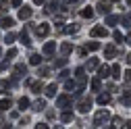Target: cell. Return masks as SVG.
I'll return each mask as SVG.
<instances>
[{"instance_id": "1", "label": "cell", "mask_w": 131, "mask_h": 129, "mask_svg": "<svg viewBox=\"0 0 131 129\" xmlns=\"http://www.w3.org/2000/svg\"><path fill=\"white\" fill-rule=\"evenodd\" d=\"M110 123V112H108V108H100L94 115V127H106Z\"/></svg>"}, {"instance_id": "2", "label": "cell", "mask_w": 131, "mask_h": 129, "mask_svg": "<svg viewBox=\"0 0 131 129\" xmlns=\"http://www.w3.org/2000/svg\"><path fill=\"white\" fill-rule=\"evenodd\" d=\"M75 83H77V92H83L85 85H88V75H85V69L83 67H77L75 69Z\"/></svg>"}, {"instance_id": "3", "label": "cell", "mask_w": 131, "mask_h": 129, "mask_svg": "<svg viewBox=\"0 0 131 129\" xmlns=\"http://www.w3.org/2000/svg\"><path fill=\"white\" fill-rule=\"evenodd\" d=\"M56 108H73V96L71 94H60L56 96Z\"/></svg>"}, {"instance_id": "4", "label": "cell", "mask_w": 131, "mask_h": 129, "mask_svg": "<svg viewBox=\"0 0 131 129\" xmlns=\"http://www.w3.org/2000/svg\"><path fill=\"white\" fill-rule=\"evenodd\" d=\"M27 29H34L38 38H48V34H50V25H48V23H38V25L29 23V27H27Z\"/></svg>"}, {"instance_id": "5", "label": "cell", "mask_w": 131, "mask_h": 129, "mask_svg": "<svg viewBox=\"0 0 131 129\" xmlns=\"http://www.w3.org/2000/svg\"><path fill=\"white\" fill-rule=\"evenodd\" d=\"M90 108H92V98H90V96H83V98L77 96V110L81 112V115L90 112Z\"/></svg>"}, {"instance_id": "6", "label": "cell", "mask_w": 131, "mask_h": 129, "mask_svg": "<svg viewBox=\"0 0 131 129\" xmlns=\"http://www.w3.org/2000/svg\"><path fill=\"white\" fill-rule=\"evenodd\" d=\"M90 36H92V38H106V36H108V31H106L104 25H96V27H92Z\"/></svg>"}, {"instance_id": "7", "label": "cell", "mask_w": 131, "mask_h": 129, "mask_svg": "<svg viewBox=\"0 0 131 129\" xmlns=\"http://www.w3.org/2000/svg\"><path fill=\"white\" fill-rule=\"evenodd\" d=\"M13 75H15V79H19V77L27 75V64H23V62H17V64L13 67Z\"/></svg>"}, {"instance_id": "8", "label": "cell", "mask_w": 131, "mask_h": 129, "mask_svg": "<svg viewBox=\"0 0 131 129\" xmlns=\"http://www.w3.org/2000/svg\"><path fill=\"white\" fill-rule=\"evenodd\" d=\"M31 15H34L31 6H19V19H21V21H29Z\"/></svg>"}, {"instance_id": "9", "label": "cell", "mask_w": 131, "mask_h": 129, "mask_svg": "<svg viewBox=\"0 0 131 129\" xmlns=\"http://www.w3.org/2000/svg\"><path fill=\"white\" fill-rule=\"evenodd\" d=\"M46 4V15H54L58 8H60V2L58 0H50V2H44Z\"/></svg>"}, {"instance_id": "10", "label": "cell", "mask_w": 131, "mask_h": 129, "mask_svg": "<svg viewBox=\"0 0 131 129\" xmlns=\"http://www.w3.org/2000/svg\"><path fill=\"white\" fill-rule=\"evenodd\" d=\"M54 50H56V42H46L44 48H42V54H44V56H52Z\"/></svg>"}, {"instance_id": "11", "label": "cell", "mask_w": 131, "mask_h": 129, "mask_svg": "<svg viewBox=\"0 0 131 129\" xmlns=\"http://www.w3.org/2000/svg\"><path fill=\"white\" fill-rule=\"evenodd\" d=\"M117 54H119V50H117V46H114V44L104 46V56H106V58H114Z\"/></svg>"}, {"instance_id": "12", "label": "cell", "mask_w": 131, "mask_h": 129, "mask_svg": "<svg viewBox=\"0 0 131 129\" xmlns=\"http://www.w3.org/2000/svg\"><path fill=\"white\" fill-rule=\"evenodd\" d=\"M96 10L102 13V15H108V13H110V2H108V0H100L98 6H96Z\"/></svg>"}, {"instance_id": "13", "label": "cell", "mask_w": 131, "mask_h": 129, "mask_svg": "<svg viewBox=\"0 0 131 129\" xmlns=\"http://www.w3.org/2000/svg\"><path fill=\"white\" fill-rule=\"evenodd\" d=\"M31 106V110H36V112H42V110H46V100L44 98H38L34 104H29Z\"/></svg>"}, {"instance_id": "14", "label": "cell", "mask_w": 131, "mask_h": 129, "mask_svg": "<svg viewBox=\"0 0 131 129\" xmlns=\"http://www.w3.org/2000/svg\"><path fill=\"white\" fill-rule=\"evenodd\" d=\"M108 75H110V67H108V64H98V77L106 79Z\"/></svg>"}, {"instance_id": "15", "label": "cell", "mask_w": 131, "mask_h": 129, "mask_svg": "<svg viewBox=\"0 0 131 129\" xmlns=\"http://www.w3.org/2000/svg\"><path fill=\"white\" fill-rule=\"evenodd\" d=\"M13 25H15L13 17H0V27H2V29H10Z\"/></svg>"}, {"instance_id": "16", "label": "cell", "mask_w": 131, "mask_h": 129, "mask_svg": "<svg viewBox=\"0 0 131 129\" xmlns=\"http://www.w3.org/2000/svg\"><path fill=\"white\" fill-rule=\"evenodd\" d=\"M19 40H21V44H23V46H27V48L31 46V38H29V34H27V27L19 34Z\"/></svg>"}, {"instance_id": "17", "label": "cell", "mask_w": 131, "mask_h": 129, "mask_svg": "<svg viewBox=\"0 0 131 129\" xmlns=\"http://www.w3.org/2000/svg\"><path fill=\"white\" fill-rule=\"evenodd\" d=\"M56 92H58V85H56V83H50L48 88H44V94L48 96V98H54Z\"/></svg>"}, {"instance_id": "18", "label": "cell", "mask_w": 131, "mask_h": 129, "mask_svg": "<svg viewBox=\"0 0 131 129\" xmlns=\"http://www.w3.org/2000/svg\"><path fill=\"white\" fill-rule=\"evenodd\" d=\"M94 13H96V10H94L92 6H85V8H81V10H79V15H81L83 19H94Z\"/></svg>"}, {"instance_id": "19", "label": "cell", "mask_w": 131, "mask_h": 129, "mask_svg": "<svg viewBox=\"0 0 131 129\" xmlns=\"http://www.w3.org/2000/svg\"><path fill=\"white\" fill-rule=\"evenodd\" d=\"M98 64H100V60H98V58H90V60L85 62V67H83V69H85V71H96V69H98Z\"/></svg>"}, {"instance_id": "20", "label": "cell", "mask_w": 131, "mask_h": 129, "mask_svg": "<svg viewBox=\"0 0 131 129\" xmlns=\"http://www.w3.org/2000/svg\"><path fill=\"white\" fill-rule=\"evenodd\" d=\"M10 106H13V98H8V96H6L4 100H0V112H6Z\"/></svg>"}, {"instance_id": "21", "label": "cell", "mask_w": 131, "mask_h": 129, "mask_svg": "<svg viewBox=\"0 0 131 129\" xmlns=\"http://www.w3.org/2000/svg\"><path fill=\"white\" fill-rule=\"evenodd\" d=\"M71 52H73V44H71V42H62V44H60V54L67 56V54H71Z\"/></svg>"}, {"instance_id": "22", "label": "cell", "mask_w": 131, "mask_h": 129, "mask_svg": "<svg viewBox=\"0 0 131 129\" xmlns=\"http://www.w3.org/2000/svg\"><path fill=\"white\" fill-rule=\"evenodd\" d=\"M29 88H31V92L38 94V96H40V92H44V83H42V81H31Z\"/></svg>"}, {"instance_id": "23", "label": "cell", "mask_w": 131, "mask_h": 129, "mask_svg": "<svg viewBox=\"0 0 131 129\" xmlns=\"http://www.w3.org/2000/svg\"><path fill=\"white\" fill-rule=\"evenodd\" d=\"M110 94L106 92V94H100V96H98V104H100V106H106V104H110Z\"/></svg>"}, {"instance_id": "24", "label": "cell", "mask_w": 131, "mask_h": 129, "mask_svg": "<svg viewBox=\"0 0 131 129\" xmlns=\"http://www.w3.org/2000/svg\"><path fill=\"white\" fill-rule=\"evenodd\" d=\"M13 85H15V83H13V81H8V79H0V92H2V94H6Z\"/></svg>"}, {"instance_id": "25", "label": "cell", "mask_w": 131, "mask_h": 129, "mask_svg": "<svg viewBox=\"0 0 131 129\" xmlns=\"http://www.w3.org/2000/svg\"><path fill=\"white\" fill-rule=\"evenodd\" d=\"M121 102H123L125 106H131V92H129V90H123V94H121Z\"/></svg>"}, {"instance_id": "26", "label": "cell", "mask_w": 131, "mask_h": 129, "mask_svg": "<svg viewBox=\"0 0 131 129\" xmlns=\"http://www.w3.org/2000/svg\"><path fill=\"white\" fill-rule=\"evenodd\" d=\"M110 75H112V79H121L123 75H121V64H112L110 67Z\"/></svg>"}, {"instance_id": "27", "label": "cell", "mask_w": 131, "mask_h": 129, "mask_svg": "<svg viewBox=\"0 0 131 129\" xmlns=\"http://www.w3.org/2000/svg\"><path fill=\"white\" fill-rule=\"evenodd\" d=\"M77 31H79V25H77V23H71V25H67V27L62 29V34H69V36H73V34H77Z\"/></svg>"}, {"instance_id": "28", "label": "cell", "mask_w": 131, "mask_h": 129, "mask_svg": "<svg viewBox=\"0 0 131 129\" xmlns=\"http://www.w3.org/2000/svg\"><path fill=\"white\" fill-rule=\"evenodd\" d=\"M60 121H62V123H71V121H73V112H71L69 108H64V112L60 115Z\"/></svg>"}, {"instance_id": "29", "label": "cell", "mask_w": 131, "mask_h": 129, "mask_svg": "<svg viewBox=\"0 0 131 129\" xmlns=\"http://www.w3.org/2000/svg\"><path fill=\"white\" fill-rule=\"evenodd\" d=\"M90 85H92V90H94V92H102V81H100V77H94Z\"/></svg>"}, {"instance_id": "30", "label": "cell", "mask_w": 131, "mask_h": 129, "mask_svg": "<svg viewBox=\"0 0 131 129\" xmlns=\"http://www.w3.org/2000/svg\"><path fill=\"white\" fill-rule=\"evenodd\" d=\"M64 90H67V92H75V90H77V83L73 81V79L67 77V79H64Z\"/></svg>"}, {"instance_id": "31", "label": "cell", "mask_w": 131, "mask_h": 129, "mask_svg": "<svg viewBox=\"0 0 131 129\" xmlns=\"http://www.w3.org/2000/svg\"><path fill=\"white\" fill-rule=\"evenodd\" d=\"M29 64H34V67H40V64H42V56L34 52V54L29 56Z\"/></svg>"}, {"instance_id": "32", "label": "cell", "mask_w": 131, "mask_h": 129, "mask_svg": "<svg viewBox=\"0 0 131 129\" xmlns=\"http://www.w3.org/2000/svg\"><path fill=\"white\" fill-rule=\"evenodd\" d=\"M54 67H58V69H62V67H67V56H58V58H54Z\"/></svg>"}, {"instance_id": "33", "label": "cell", "mask_w": 131, "mask_h": 129, "mask_svg": "<svg viewBox=\"0 0 131 129\" xmlns=\"http://www.w3.org/2000/svg\"><path fill=\"white\" fill-rule=\"evenodd\" d=\"M119 21L123 23V27H131V13L123 15V17H119Z\"/></svg>"}, {"instance_id": "34", "label": "cell", "mask_w": 131, "mask_h": 129, "mask_svg": "<svg viewBox=\"0 0 131 129\" xmlns=\"http://www.w3.org/2000/svg\"><path fill=\"white\" fill-rule=\"evenodd\" d=\"M17 104H19V108H21V110H25V108H29V104H31V102H29V98H25V96H21Z\"/></svg>"}, {"instance_id": "35", "label": "cell", "mask_w": 131, "mask_h": 129, "mask_svg": "<svg viewBox=\"0 0 131 129\" xmlns=\"http://www.w3.org/2000/svg\"><path fill=\"white\" fill-rule=\"evenodd\" d=\"M85 50H90V52H96V50H100V42H88Z\"/></svg>"}, {"instance_id": "36", "label": "cell", "mask_w": 131, "mask_h": 129, "mask_svg": "<svg viewBox=\"0 0 131 129\" xmlns=\"http://www.w3.org/2000/svg\"><path fill=\"white\" fill-rule=\"evenodd\" d=\"M119 23V17H117V15H106V25H117Z\"/></svg>"}, {"instance_id": "37", "label": "cell", "mask_w": 131, "mask_h": 129, "mask_svg": "<svg viewBox=\"0 0 131 129\" xmlns=\"http://www.w3.org/2000/svg\"><path fill=\"white\" fill-rule=\"evenodd\" d=\"M50 73H52L50 67H40V69H38V75H40V77H50Z\"/></svg>"}, {"instance_id": "38", "label": "cell", "mask_w": 131, "mask_h": 129, "mask_svg": "<svg viewBox=\"0 0 131 129\" xmlns=\"http://www.w3.org/2000/svg\"><path fill=\"white\" fill-rule=\"evenodd\" d=\"M110 123H112V127H123V119H121V117H114V119H110Z\"/></svg>"}, {"instance_id": "39", "label": "cell", "mask_w": 131, "mask_h": 129, "mask_svg": "<svg viewBox=\"0 0 131 129\" xmlns=\"http://www.w3.org/2000/svg\"><path fill=\"white\" fill-rule=\"evenodd\" d=\"M8 6H10L8 0H0V10H2V13H6V10H8Z\"/></svg>"}, {"instance_id": "40", "label": "cell", "mask_w": 131, "mask_h": 129, "mask_svg": "<svg viewBox=\"0 0 131 129\" xmlns=\"http://www.w3.org/2000/svg\"><path fill=\"white\" fill-rule=\"evenodd\" d=\"M112 38H114V42H117V44H123V34H121V31H114Z\"/></svg>"}, {"instance_id": "41", "label": "cell", "mask_w": 131, "mask_h": 129, "mask_svg": "<svg viewBox=\"0 0 131 129\" xmlns=\"http://www.w3.org/2000/svg\"><path fill=\"white\" fill-rule=\"evenodd\" d=\"M8 64H10V60H8V58H4L2 62H0V73H2V71H6V69H8Z\"/></svg>"}, {"instance_id": "42", "label": "cell", "mask_w": 131, "mask_h": 129, "mask_svg": "<svg viewBox=\"0 0 131 129\" xmlns=\"http://www.w3.org/2000/svg\"><path fill=\"white\" fill-rule=\"evenodd\" d=\"M15 56H17V48H10V50L6 52V58H8V60H13Z\"/></svg>"}, {"instance_id": "43", "label": "cell", "mask_w": 131, "mask_h": 129, "mask_svg": "<svg viewBox=\"0 0 131 129\" xmlns=\"http://www.w3.org/2000/svg\"><path fill=\"white\" fill-rule=\"evenodd\" d=\"M123 77H125V83H129V85H131V69H127V71L123 73Z\"/></svg>"}, {"instance_id": "44", "label": "cell", "mask_w": 131, "mask_h": 129, "mask_svg": "<svg viewBox=\"0 0 131 129\" xmlns=\"http://www.w3.org/2000/svg\"><path fill=\"white\" fill-rule=\"evenodd\" d=\"M15 38H17V36L8 31V34H6V38H4V42H6V44H13V42H15Z\"/></svg>"}, {"instance_id": "45", "label": "cell", "mask_w": 131, "mask_h": 129, "mask_svg": "<svg viewBox=\"0 0 131 129\" xmlns=\"http://www.w3.org/2000/svg\"><path fill=\"white\" fill-rule=\"evenodd\" d=\"M67 77H69V71H67V69H62V71L58 73V79H67Z\"/></svg>"}, {"instance_id": "46", "label": "cell", "mask_w": 131, "mask_h": 129, "mask_svg": "<svg viewBox=\"0 0 131 129\" xmlns=\"http://www.w3.org/2000/svg\"><path fill=\"white\" fill-rule=\"evenodd\" d=\"M60 4H75V2H79V0H58Z\"/></svg>"}, {"instance_id": "47", "label": "cell", "mask_w": 131, "mask_h": 129, "mask_svg": "<svg viewBox=\"0 0 131 129\" xmlns=\"http://www.w3.org/2000/svg\"><path fill=\"white\" fill-rule=\"evenodd\" d=\"M46 117H48V119H54L56 112H54V110H46Z\"/></svg>"}, {"instance_id": "48", "label": "cell", "mask_w": 131, "mask_h": 129, "mask_svg": "<svg viewBox=\"0 0 131 129\" xmlns=\"http://www.w3.org/2000/svg\"><path fill=\"white\" fill-rule=\"evenodd\" d=\"M8 2H10V4H13V6H17V8H19V6H21V0H8Z\"/></svg>"}, {"instance_id": "49", "label": "cell", "mask_w": 131, "mask_h": 129, "mask_svg": "<svg viewBox=\"0 0 131 129\" xmlns=\"http://www.w3.org/2000/svg\"><path fill=\"white\" fill-rule=\"evenodd\" d=\"M34 127H36V129H48L46 123H38V125H34Z\"/></svg>"}, {"instance_id": "50", "label": "cell", "mask_w": 131, "mask_h": 129, "mask_svg": "<svg viewBox=\"0 0 131 129\" xmlns=\"http://www.w3.org/2000/svg\"><path fill=\"white\" fill-rule=\"evenodd\" d=\"M77 54H79V56H85V54H88V50H85V48H79Z\"/></svg>"}, {"instance_id": "51", "label": "cell", "mask_w": 131, "mask_h": 129, "mask_svg": "<svg viewBox=\"0 0 131 129\" xmlns=\"http://www.w3.org/2000/svg\"><path fill=\"white\" fill-rule=\"evenodd\" d=\"M0 127H10V125H6V121H4L2 115H0Z\"/></svg>"}, {"instance_id": "52", "label": "cell", "mask_w": 131, "mask_h": 129, "mask_svg": "<svg viewBox=\"0 0 131 129\" xmlns=\"http://www.w3.org/2000/svg\"><path fill=\"white\" fill-rule=\"evenodd\" d=\"M27 123H29V119H27V117H23V119H21V123H19V125H21V127H23V125H27Z\"/></svg>"}, {"instance_id": "53", "label": "cell", "mask_w": 131, "mask_h": 129, "mask_svg": "<svg viewBox=\"0 0 131 129\" xmlns=\"http://www.w3.org/2000/svg\"><path fill=\"white\" fill-rule=\"evenodd\" d=\"M125 60H127V64H129V67H131V52L127 54V58H125Z\"/></svg>"}, {"instance_id": "54", "label": "cell", "mask_w": 131, "mask_h": 129, "mask_svg": "<svg viewBox=\"0 0 131 129\" xmlns=\"http://www.w3.org/2000/svg\"><path fill=\"white\" fill-rule=\"evenodd\" d=\"M123 127H127V129H131V121H125V125Z\"/></svg>"}, {"instance_id": "55", "label": "cell", "mask_w": 131, "mask_h": 129, "mask_svg": "<svg viewBox=\"0 0 131 129\" xmlns=\"http://www.w3.org/2000/svg\"><path fill=\"white\" fill-rule=\"evenodd\" d=\"M46 0H34V4H44Z\"/></svg>"}, {"instance_id": "56", "label": "cell", "mask_w": 131, "mask_h": 129, "mask_svg": "<svg viewBox=\"0 0 131 129\" xmlns=\"http://www.w3.org/2000/svg\"><path fill=\"white\" fill-rule=\"evenodd\" d=\"M125 40H127V42L131 44V34H127V38H125Z\"/></svg>"}, {"instance_id": "57", "label": "cell", "mask_w": 131, "mask_h": 129, "mask_svg": "<svg viewBox=\"0 0 131 129\" xmlns=\"http://www.w3.org/2000/svg\"><path fill=\"white\" fill-rule=\"evenodd\" d=\"M108 2H110V4H112V2H121V0H108Z\"/></svg>"}, {"instance_id": "58", "label": "cell", "mask_w": 131, "mask_h": 129, "mask_svg": "<svg viewBox=\"0 0 131 129\" xmlns=\"http://www.w3.org/2000/svg\"><path fill=\"white\" fill-rule=\"evenodd\" d=\"M127 4H131V0H127Z\"/></svg>"}]
</instances>
